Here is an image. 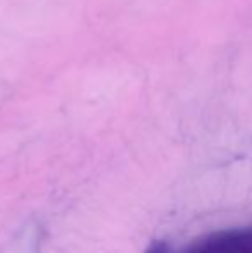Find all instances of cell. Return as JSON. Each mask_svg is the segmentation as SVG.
<instances>
[{
	"label": "cell",
	"instance_id": "1",
	"mask_svg": "<svg viewBox=\"0 0 252 253\" xmlns=\"http://www.w3.org/2000/svg\"><path fill=\"white\" fill-rule=\"evenodd\" d=\"M185 253H252V229L218 233L194 245Z\"/></svg>",
	"mask_w": 252,
	"mask_h": 253
}]
</instances>
